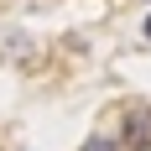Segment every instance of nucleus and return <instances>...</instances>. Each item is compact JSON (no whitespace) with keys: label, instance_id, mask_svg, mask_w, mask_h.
Returning a JSON list of instances; mask_svg holds the SVG:
<instances>
[{"label":"nucleus","instance_id":"f257e3e1","mask_svg":"<svg viewBox=\"0 0 151 151\" xmlns=\"http://www.w3.org/2000/svg\"><path fill=\"white\" fill-rule=\"evenodd\" d=\"M120 146L125 151H151V104H130L120 115Z\"/></svg>","mask_w":151,"mask_h":151},{"label":"nucleus","instance_id":"f03ea898","mask_svg":"<svg viewBox=\"0 0 151 151\" xmlns=\"http://www.w3.org/2000/svg\"><path fill=\"white\" fill-rule=\"evenodd\" d=\"M78 151H120V141H109V136H89Z\"/></svg>","mask_w":151,"mask_h":151}]
</instances>
